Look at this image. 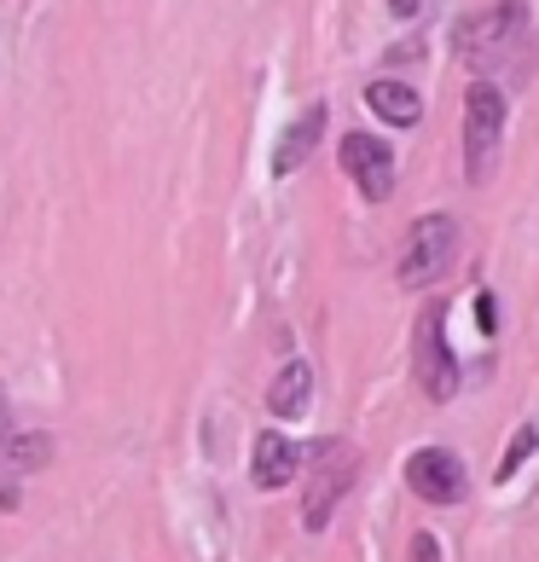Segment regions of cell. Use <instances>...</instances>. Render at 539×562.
<instances>
[{"instance_id":"cell-1","label":"cell","mask_w":539,"mask_h":562,"mask_svg":"<svg viewBox=\"0 0 539 562\" xmlns=\"http://www.w3.org/2000/svg\"><path fill=\"white\" fill-rule=\"evenodd\" d=\"M523 30H528L523 0H493V7H482V12H470V18L452 24V53H459L470 70H493V65L510 58V47L523 41Z\"/></svg>"},{"instance_id":"cell-2","label":"cell","mask_w":539,"mask_h":562,"mask_svg":"<svg viewBox=\"0 0 539 562\" xmlns=\"http://www.w3.org/2000/svg\"><path fill=\"white\" fill-rule=\"evenodd\" d=\"M302 458H314L307 487H302V528L325 533L330 516H337V505L348 498V487H355V475H360V452L348 441H330V435H325V441L314 452H302Z\"/></svg>"},{"instance_id":"cell-3","label":"cell","mask_w":539,"mask_h":562,"mask_svg":"<svg viewBox=\"0 0 539 562\" xmlns=\"http://www.w3.org/2000/svg\"><path fill=\"white\" fill-rule=\"evenodd\" d=\"M499 139H505V93L493 81H475L464 93V180L482 186L499 162Z\"/></svg>"},{"instance_id":"cell-4","label":"cell","mask_w":539,"mask_h":562,"mask_svg":"<svg viewBox=\"0 0 539 562\" xmlns=\"http://www.w3.org/2000/svg\"><path fill=\"white\" fill-rule=\"evenodd\" d=\"M459 256V221L452 215H424L406 233V256H401V284L406 290H429L435 279Z\"/></svg>"},{"instance_id":"cell-5","label":"cell","mask_w":539,"mask_h":562,"mask_svg":"<svg viewBox=\"0 0 539 562\" xmlns=\"http://www.w3.org/2000/svg\"><path fill=\"white\" fill-rule=\"evenodd\" d=\"M418 383L429 401H452L459 394V360L447 348V307L429 302L418 319Z\"/></svg>"},{"instance_id":"cell-6","label":"cell","mask_w":539,"mask_h":562,"mask_svg":"<svg viewBox=\"0 0 539 562\" xmlns=\"http://www.w3.org/2000/svg\"><path fill=\"white\" fill-rule=\"evenodd\" d=\"M406 487L424 498V505H459V498L470 493V470L459 452L447 447H418L406 458Z\"/></svg>"},{"instance_id":"cell-7","label":"cell","mask_w":539,"mask_h":562,"mask_svg":"<svg viewBox=\"0 0 539 562\" xmlns=\"http://www.w3.org/2000/svg\"><path fill=\"white\" fill-rule=\"evenodd\" d=\"M343 169L355 175V186L371 203H383L389 192H395V157H389V145L371 139V134H348L343 139Z\"/></svg>"},{"instance_id":"cell-8","label":"cell","mask_w":539,"mask_h":562,"mask_svg":"<svg viewBox=\"0 0 539 562\" xmlns=\"http://www.w3.org/2000/svg\"><path fill=\"white\" fill-rule=\"evenodd\" d=\"M325 116H330V111L314 99V105H307V111L279 134V151H273V175H279V180H284V175H296L302 162L314 157V145H319V134H325Z\"/></svg>"},{"instance_id":"cell-9","label":"cell","mask_w":539,"mask_h":562,"mask_svg":"<svg viewBox=\"0 0 539 562\" xmlns=\"http://www.w3.org/2000/svg\"><path fill=\"white\" fill-rule=\"evenodd\" d=\"M296 470H302V447H290L279 429H261L256 435V487L279 493V487H290Z\"/></svg>"},{"instance_id":"cell-10","label":"cell","mask_w":539,"mask_h":562,"mask_svg":"<svg viewBox=\"0 0 539 562\" xmlns=\"http://www.w3.org/2000/svg\"><path fill=\"white\" fill-rule=\"evenodd\" d=\"M307 401H314V366L290 360L273 378V389H267V412H273V418H302Z\"/></svg>"},{"instance_id":"cell-11","label":"cell","mask_w":539,"mask_h":562,"mask_svg":"<svg viewBox=\"0 0 539 562\" xmlns=\"http://www.w3.org/2000/svg\"><path fill=\"white\" fill-rule=\"evenodd\" d=\"M366 105L378 111L389 128H418V116H424V99L406 88V81H371L366 88Z\"/></svg>"},{"instance_id":"cell-12","label":"cell","mask_w":539,"mask_h":562,"mask_svg":"<svg viewBox=\"0 0 539 562\" xmlns=\"http://www.w3.org/2000/svg\"><path fill=\"white\" fill-rule=\"evenodd\" d=\"M0 458H7L12 470H47L53 435H41V429H24V435H18V429H12V441H7V452H0Z\"/></svg>"},{"instance_id":"cell-13","label":"cell","mask_w":539,"mask_h":562,"mask_svg":"<svg viewBox=\"0 0 539 562\" xmlns=\"http://www.w3.org/2000/svg\"><path fill=\"white\" fill-rule=\"evenodd\" d=\"M534 447H539V429H534V424H523V429H516V441L505 447V464H499V482H510V475H516V470H523V458H528Z\"/></svg>"},{"instance_id":"cell-14","label":"cell","mask_w":539,"mask_h":562,"mask_svg":"<svg viewBox=\"0 0 539 562\" xmlns=\"http://www.w3.org/2000/svg\"><path fill=\"white\" fill-rule=\"evenodd\" d=\"M412 562H441V546H435V533H412Z\"/></svg>"},{"instance_id":"cell-15","label":"cell","mask_w":539,"mask_h":562,"mask_svg":"<svg viewBox=\"0 0 539 562\" xmlns=\"http://www.w3.org/2000/svg\"><path fill=\"white\" fill-rule=\"evenodd\" d=\"M12 441V406H7V394H0V452H7Z\"/></svg>"},{"instance_id":"cell-16","label":"cell","mask_w":539,"mask_h":562,"mask_svg":"<svg viewBox=\"0 0 539 562\" xmlns=\"http://www.w3.org/2000/svg\"><path fill=\"white\" fill-rule=\"evenodd\" d=\"M475 314H482V330L493 337V296H482V302H475Z\"/></svg>"},{"instance_id":"cell-17","label":"cell","mask_w":539,"mask_h":562,"mask_svg":"<svg viewBox=\"0 0 539 562\" xmlns=\"http://www.w3.org/2000/svg\"><path fill=\"white\" fill-rule=\"evenodd\" d=\"M418 7H424V0H389V12H395V18H412Z\"/></svg>"}]
</instances>
